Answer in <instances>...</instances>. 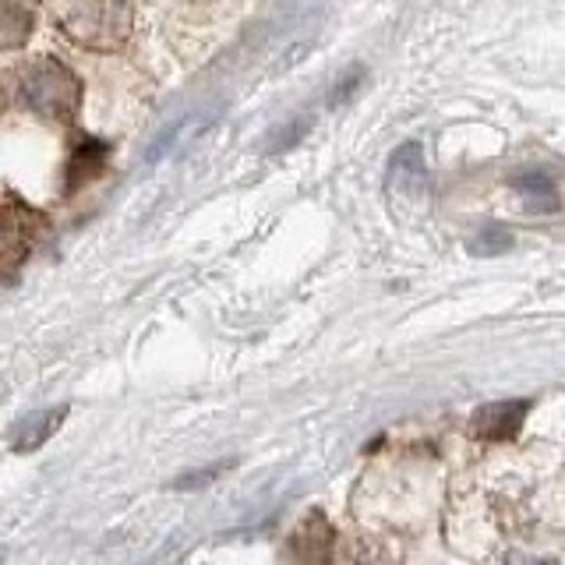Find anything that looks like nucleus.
Listing matches in <instances>:
<instances>
[{"label":"nucleus","mask_w":565,"mask_h":565,"mask_svg":"<svg viewBox=\"0 0 565 565\" xmlns=\"http://www.w3.org/2000/svg\"><path fill=\"white\" fill-rule=\"evenodd\" d=\"M106 159H110V146H106V141L78 138L75 149H71V159H67V194H75L88 181H96V177L106 170Z\"/></svg>","instance_id":"obj_7"},{"label":"nucleus","mask_w":565,"mask_h":565,"mask_svg":"<svg viewBox=\"0 0 565 565\" xmlns=\"http://www.w3.org/2000/svg\"><path fill=\"white\" fill-rule=\"evenodd\" d=\"M505 473H491L484 477L491 484L477 488L467 494L463 502L456 505L459 520H473L481 516L488 530H494V537H516L526 541L530 530H541V534H562V473L558 467L552 473L541 477V484H523L520 463H505Z\"/></svg>","instance_id":"obj_1"},{"label":"nucleus","mask_w":565,"mask_h":565,"mask_svg":"<svg viewBox=\"0 0 565 565\" xmlns=\"http://www.w3.org/2000/svg\"><path fill=\"white\" fill-rule=\"evenodd\" d=\"M512 188H516L534 209H547V212L558 209V184L547 170H523L512 177Z\"/></svg>","instance_id":"obj_9"},{"label":"nucleus","mask_w":565,"mask_h":565,"mask_svg":"<svg viewBox=\"0 0 565 565\" xmlns=\"http://www.w3.org/2000/svg\"><path fill=\"white\" fill-rule=\"evenodd\" d=\"M0 110H4V88H0Z\"/></svg>","instance_id":"obj_13"},{"label":"nucleus","mask_w":565,"mask_h":565,"mask_svg":"<svg viewBox=\"0 0 565 565\" xmlns=\"http://www.w3.org/2000/svg\"><path fill=\"white\" fill-rule=\"evenodd\" d=\"M61 420H64V411H46L40 417L25 420V428H22V435H18L14 449L18 452H32L35 446H43V441L53 435V428H61Z\"/></svg>","instance_id":"obj_11"},{"label":"nucleus","mask_w":565,"mask_h":565,"mask_svg":"<svg viewBox=\"0 0 565 565\" xmlns=\"http://www.w3.org/2000/svg\"><path fill=\"white\" fill-rule=\"evenodd\" d=\"M509 244H512V234H509L505 226H484L481 237H477L470 247H473L477 255H502Z\"/></svg>","instance_id":"obj_12"},{"label":"nucleus","mask_w":565,"mask_h":565,"mask_svg":"<svg viewBox=\"0 0 565 565\" xmlns=\"http://www.w3.org/2000/svg\"><path fill=\"white\" fill-rule=\"evenodd\" d=\"M530 399H494L484 403L481 411L470 417V431L481 441H509L520 431L523 417L530 414Z\"/></svg>","instance_id":"obj_5"},{"label":"nucleus","mask_w":565,"mask_h":565,"mask_svg":"<svg viewBox=\"0 0 565 565\" xmlns=\"http://www.w3.org/2000/svg\"><path fill=\"white\" fill-rule=\"evenodd\" d=\"M46 220L18 199L0 202V276H14L25 265Z\"/></svg>","instance_id":"obj_4"},{"label":"nucleus","mask_w":565,"mask_h":565,"mask_svg":"<svg viewBox=\"0 0 565 565\" xmlns=\"http://www.w3.org/2000/svg\"><path fill=\"white\" fill-rule=\"evenodd\" d=\"M290 547H294V555L305 562H326L335 555V530L329 526L322 512H311V516H305V523L294 530Z\"/></svg>","instance_id":"obj_6"},{"label":"nucleus","mask_w":565,"mask_h":565,"mask_svg":"<svg viewBox=\"0 0 565 565\" xmlns=\"http://www.w3.org/2000/svg\"><path fill=\"white\" fill-rule=\"evenodd\" d=\"M50 11L71 43L99 53L128 43L135 22L131 0H50Z\"/></svg>","instance_id":"obj_2"},{"label":"nucleus","mask_w":565,"mask_h":565,"mask_svg":"<svg viewBox=\"0 0 565 565\" xmlns=\"http://www.w3.org/2000/svg\"><path fill=\"white\" fill-rule=\"evenodd\" d=\"M32 35V11L25 0H0V50L22 46Z\"/></svg>","instance_id":"obj_8"},{"label":"nucleus","mask_w":565,"mask_h":565,"mask_svg":"<svg viewBox=\"0 0 565 565\" xmlns=\"http://www.w3.org/2000/svg\"><path fill=\"white\" fill-rule=\"evenodd\" d=\"M18 93L35 117L50 124H71L82 110L78 75L53 57H35L18 71Z\"/></svg>","instance_id":"obj_3"},{"label":"nucleus","mask_w":565,"mask_h":565,"mask_svg":"<svg viewBox=\"0 0 565 565\" xmlns=\"http://www.w3.org/2000/svg\"><path fill=\"white\" fill-rule=\"evenodd\" d=\"M424 152H420V146L417 141H406V146L393 156V188L396 191H406V194H417L420 191V184H424Z\"/></svg>","instance_id":"obj_10"}]
</instances>
